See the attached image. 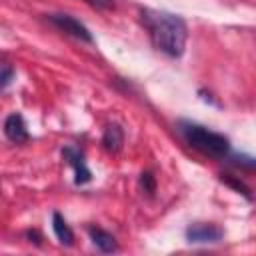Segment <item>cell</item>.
I'll use <instances>...</instances> for the list:
<instances>
[{
    "mask_svg": "<svg viewBox=\"0 0 256 256\" xmlns=\"http://www.w3.org/2000/svg\"><path fill=\"white\" fill-rule=\"evenodd\" d=\"M142 186H146V190H148V192H152V190H154V182H152L150 174H142Z\"/></svg>",
    "mask_w": 256,
    "mask_h": 256,
    "instance_id": "obj_12",
    "label": "cell"
},
{
    "mask_svg": "<svg viewBox=\"0 0 256 256\" xmlns=\"http://www.w3.org/2000/svg\"><path fill=\"white\" fill-rule=\"evenodd\" d=\"M4 136L14 144H24V142L30 140V134H28V128H26V122H24L22 114L12 112V114L6 116V120H4Z\"/></svg>",
    "mask_w": 256,
    "mask_h": 256,
    "instance_id": "obj_5",
    "label": "cell"
},
{
    "mask_svg": "<svg viewBox=\"0 0 256 256\" xmlns=\"http://www.w3.org/2000/svg\"><path fill=\"white\" fill-rule=\"evenodd\" d=\"M62 154H64L66 162L74 168V182H76V184H86V182H90L92 174H90V170H88V166H86V162H84V154H82L78 148H72V146H66V148L62 150Z\"/></svg>",
    "mask_w": 256,
    "mask_h": 256,
    "instance_id": "obj_6",
    "label": "cell"
},
{
    "mask_svg": "<svg viewBox=\"0 0 256 256\" xmlns=\"http://www.w3.org/2000/svg\"><path fill=\"white\" fill-rule=\"evenodd\" d=\"M102 144H104V148L108 152H118L122 148V144H124V132H122V128L118 124H110L106 128L104 136H102Z\"/></svg>",
    "mask_w": 256,
    "mask_h": 256,
    "instance_id": "obj_9",
    "label": "cell"
},
{
    "mask_svg": "<svg viewBox=\"0 0 256 256\" xmlns=\"http://www.w3.org/2000/svg\"><path fill=\"white\" fill-rule=\"evenodd\" d=\"M46 18H48L60 32H64V34H68V36H72V38H76V40H80V42H88V44L94 42L90 30H88L78 18H74V16H70V14H62V12L48 14Z\"/></svg>",
    "mask_w": 256,
    "mask_h": 256,
    "instance_id": "obj_3",
    "label": "cell"
},
{
    "mask_svg": "<svg viewBox=\"0 0 256 256\" xmlns=\"http://www.w3.org/2000/svg\"><path fill=\"white\" fill-rule=\"evenodd\" d=\"M140 22L144 30L148 32L152 46L158 52L170 58H180L184 54L186 40H188V26L182 16L166 12V10L142 8Z\"/></svg>",
    "mask_w": 256,
    "mask_h": 256,
    "instance_id": "obj_1",
    "label": "cell"
},
{
    "mask_svg": "<svg viewBox=\"0 0 256 256\" xmlns=\"http://www.w3.org/2000/svg\"><path fill=\"white\" fill-rule=\"evenodd\" d=\"M88 234H90V238H92V242H94V246L96 248H100L102 252H116L118 250V244H116V238L110 234V232H106V230H102V228H88Z\"/></svg>",
    "mask_w": 256,
    "mask_h": 256,
    "instance_id": "obj_7",
    "label": "cell"
},
{
    "mask_svg": "<svg viewBox=\"0 0 256 256\" xmlns=\"http://www.w3.org/2000/svg\"><path fill=\"white\" fill-rule=\"evenodd\" d=\"M222 236H224L222 228L208 222H196L186 228V240L190 244H212V242H218Z\"/></svg>",
    "mask_w": 256,
    "mask_h": 256,
    "instance_id": "obj_4",
    "label": "cell"
},
{
    "mask_svg": "<svg viewBox=\"0 0 256 256\" xmlns=\"http://www.w3.org/2000/svg\"><path fill=\"white\" fill-rule=\"evenodd\" d=\"M84 2L96 10H112L114 8V0H84Z\"/></svg>",
    "mask_w": 256,
    "mask_h": 256,
    "instance_id": "obj_10",
    "label": "cell"
},
{
    "mask_svg": "<svg viewBox=\"0 0 256 256\" xmlns=\"http://www.w3.org/2000/svg\"><path fill=\"white\" fill-rule=\"evenodd\" d=\"M10 78H12V68L4 64V66H2V78H0V80H2V88H6V86H8Z\"/></svg>",
    "mask_w": 256,
    "mask_h": 256,
    "instance_id": "obj_11",
    "label": "cell"
},
{
    "mask_svg": "<svg viewBox=\"0 0 256 256\" xmlns=\"http://www.w3.org/2000/svg\"><path fill=\"white\" fill-rule=\"evenodd\" d=\"M178 132L190 148L198 150L204 156H210L216 160H224L230 156V140L220 132H214V130H210L202 124L190 122V120H180Z\"/></svg>",
    "mask_w": 256,
    "mask_h": 256,
    "instance_id": "obj_2",
    "label": "cell"
},
{
    "mask_svg": "<svg viewBox=\"0 0 256 256\" xmlns=\"http://www.w3.org/2000/svg\"><path fill=\"white\" fill-rule=\"evenodd\" d=\"M52 230H54V234H56V238H58L60 244L72 246V242H74V232L70 230V226H68L66 220L62 218V214H58V212L52 214Z\"/></svg>",
    "mask_w": 256,
    "mask_h": 256,
    "instance_id": "obj_8",
    "label": "cell"
}]
</instances>
